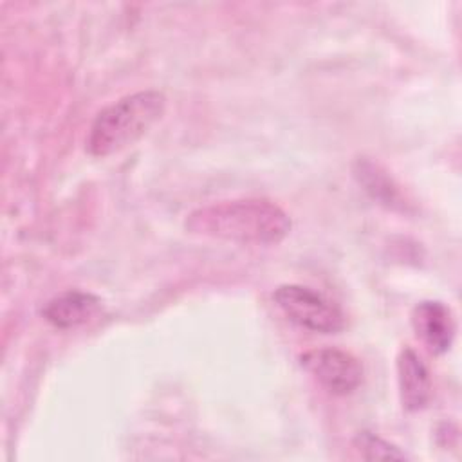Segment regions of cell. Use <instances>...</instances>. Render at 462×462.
Wrapping results in <instances>:
<instances>
[{"mask_svg": "<svg viewBox=\"0 0 462 462\" xmlns=\"http://www.w3.org/2000/svg\"><path fill=\"white\" fill-rule=\"evenodd\" d=\"M352 175L366 195L379 206L399 213H408L411 209L401 186L377 161L365 155L357 157L352 164Z\"/></svg>", "mask_w": 462, "mask_h": 462, "instance_id": "cell-6", "label": "cell"}, {"mask_svg": "<svg viewBox=\"0 0 462 462\" xmlns=\"http://www.w3.org/2000/svg\"><path fill=\"white\" fill-rule=\"evenodd\" d=\"M273 300L287 319L301 328L319 334H337L345 328L343 310L310 287L285 283L276 287Z\"/></svg>", "mask_w": 462, "mask_h": 462, "instance_id": "cell-3", "label": "cell"}, {"mask_svg": "<svg viewBox=\"0 0 462 462\" xmlns=\"http://www.w3.org/2000/svg\"><path fill=\"white\" fill-rule=\"evenodd\" d=\"M411 327L424 346L435 354H446L457 334L455 314L449 305L439 300H422L411 309Z\"/></svg>", "mask_w": 462, "mask_h": 462, "instance_id": "cell-5", "label": "cell"}, {"mask_svg": "<svg viewBox=\"0 0 462 462\" xmlns=\"http://www.w3.org/2000/svg\"><path fill=\"white\" fill-rule=\"evenodd\" d=\"M300 365L332 395H350L363 381V366L346 350L323 346L300 356Z\"/></svg>", "mask_w": 462, "mask_h": 462, "instance_id": "cell-4", "label": "cell"}, {"mask_svg": "<svg viewBox=\"0 0 462 462\" xmlns=\"http://www.w3.org/2000/svg\"><path fill=\"white\" fill-rule=\"evenodd\" d=\"M166 96L161 90L148 88L128 94L94 117L87 152L94 157L114 155L137 143L164 114Z\"/></svg>", "mask_w": 462, "mask_h": 462, "instance_id": "cell-2", "label": "cell"}, {"mask_svg": "<svg viewBox=\"0 0 462 462\" xmlns=\"http://www.w3.org/2000/svg\"><path fill=\"white\" fill-rule=\"evenodd\" d=\"M397 384L404 410L419 411L428 406L431 397L430 370L411 346H402L397 356Z\"/></svg>", "mask_w": 462, "mask_h": 462, "instance_id": "cell-8", "label": "cell"}, {"mask_svg": "<svg viewBox=\"0 0 462 462\" xmlns=\"http://www.w3.org/2000/svg\"><path fill=\"white\" fill-rule=\"evenodd\" d=\"M184 227L191 235L218 238L236 244L273 245L291 231L289 215L267 199L220 200L193 209Z\"/></svg>", "mask_w": 462, "mask_h": 462, "instance_id": "cell-1", "label": "cell"}, {"mask_svg": "<svg viewBox=\"0 0 462 462\" xmlns=\"http://www.w3.org/2000/svg\"><path fill=\"white\" fill-rule=\"evenodd\" d=\"M101 300L87 291L69 289L51 298L43 309L42 316L56 328H76L90 323L101 312Z\"/></svg>", "mask_w": 462, "mask_h": 462, "instance_id": "cell-7", "label": "cell"}, {"mask_svg": "<svg viewBox=\"0 0 462 462\" xmlns=\"http://www.w3.org/2000/svg\"><path fill=\"white\" fill-rule=\"evenodd\" d=\"M354 449L366 460H404L408 455L395 444L381 439L372 431H359L352 440Z\"/></svg>", "mask_w": 462, "mask_h": 462, "instance_id": "cell-9", "label": "cell"}]
</instances>
